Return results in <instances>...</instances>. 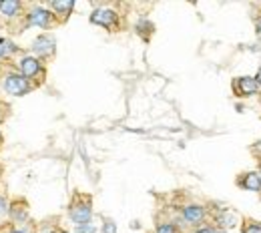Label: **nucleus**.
Listing matches in <instances>:
<instances>
[{
    "mask_svg": "<svg viewBox=\"0 0 261 233\" xmlns=\"http://www.w3.org/2000/svg\"><path fill=\"white\" fill-rule=\"evenodd\" d=\"M12 68L18 74H22L24 79H29L34 85V89H38L46 83V63H42L40 59H36L33 55L18 57V61L12 63Z\"/></svg>",
    "mask_w": 261,
    "mask_h": 233,
    "instance_id": "1",
    "label": "nucleus"
},
{
    "mask_svg": "<svg viewBox=\"0 0 261 233\" xmlns=\"http://www.w3.org/2000/svg\"><path fill=\"white\" fill-rule=\"evenodd\" d=\"M68 217L76 225L91 223V219H93V195L83 193V191H74L70 197V203H68Z\"/></svg>",
    "mask_w": 261,
    "mask_h": 233,
    "instance_id": "2",
    "label": "nucleus"
},
{
    "mask_svg": "<svg viewBox=\"0 0 261 233\" xmlns=\"http://www.w3.org/2000/svg\"><path fill=\"white\" fill-rule=\"evenodd\" d=\"M91 22L109 33H121L125 29V16L119 14L113 6H97L91 12Z\"/></svg>",
    "mask_w": 261,
    "mask_h": 233,
    "instance_id": "3",
    "label": "nucleus"
},
{
    "mask_svg": "<svg viewBox=\"0 0 261 233\" xmlns=\"http://www.w3.org/2000/svg\"><path fill=\"white\" fill-rule=\"evenodd\" d=\"M24 22H27V29L29 27H38L42 31H53V29L59 27L55 14L46 8V4H27Z\"/></svg>",
    "mask_w": 261,
    "mask_h": 233,
    "instance_id": "4",
    "label": "nucleus"
},
{
    "mask_svg": "<svg viewBox=\"0 0 261 233\" xmlns=\"http://www.w3.org/2000/svg\"><path fill=\"white\" fill-rule=\"evenodd\" d=\"M0 81H2V83H0V85H2V91H4L6 95H10V97H24V95L36 91L33 83H31L29 79H24L22 74H18L14 68H8V70L2 74Z\"/></svg>",
    "mask_w": 261,
    "mask_h": 233,
    "instance_id": "5",
    "label": "nucleus"
},
{
    "mask_svg": "<svg viewBox=\"0 0 261 233\" xmlns=\"http://www.w3.org/2000/svg\"><path fill=\"white\" fill-rule=\"evenodd\" d=\"M31 53H33V57L40 59L42 63L53 61L55 55H57V38H55V34L50 33L38 34L33 40V44H31Z\"/></svg>",
    "mask_w": 261,
    "mask_h": 233,
    "instance_id": "6",
    "label": "nucleus"
},
{
    "mask_svg": "<svg viewBox=\"0 0 261 233\" xmlns=\"http://www.w3.org/2000/svg\"><path fill=\"white\" fill-rule=\"evenodd\" d=\"M211 219L213 223L219 227L217 231H227V229H235V227H241V215L231 209V207H223V209H217L211 213Z\"/></svg>",
    "mask_w": 261,
    "mask_h": 233,
    "instance_id": "7",
    "label": "nucleus"
},
{
    "mask_svg": "<svg viewBox=\"0 0 261 233\" xmlns=\"http://www.w3.org/2000/svg\"><path fill=\"white\" fill-rule=\"evenodd\" d=\"M31 205L24 197H10V203H8V219L14 227H20L24 223H29V211Z\"/></svg>",
    "mask_w": 261,
    "mask_h": 233,
    "instance_id": "8",
    "label": "nucleus"
},
{
    "mask_svg": "<svg viewBox=\"0 0 261 233\" xmlns=\"http://www.w3.org/2000/svg\"><path fill=\"white\" fill-rule=\"evenodd\" d=\"M183 221L189 225V227H199V225H203L205 221H207V217H209V209L205 207V205H199V203H189V205H185L183 207Z\"/></svg>",
    "mask_w": 261,
    "mask_h": 233,
    "instance_id": "9",
    "label": "nucleus"
},
{
    "mask_svg": "<svg viewBox=\"0 0 261 233\" xmlns=\"http://www.w3.org/2000/svg\"><path fill=\"white\" fill-rule=\"evenodd\" d=\"M231 89H233L235 97H241V99L253 97V95H257L261 91L257 81H255V76H237V79H233Z\"/></svg>",
    "mask_w": 261,
    "mask_h": 233,
    "instance_id": "10",
    "label": "nucleus"
},
{
    "mask_svg": "<svg viewBox=\"0 0 261 233\" xmlns=\"http://www.w3.org/2000/svg\"><path fill=\"white\" fill-rule=\"evenodd\" d=\"M46 8L55 14V18H57V22L61 27V24H65L66 20L70 18V14L74 10V2L72 0H53V2L46 4Z\"/></svg>",
    "mask_w": 261,
    "mask_h": 233,
    "instance_id": "11",
    "label": "nucleus"
},
{
    "mask_svg": "<svg viewBox=\"0 0 261 233\" xmlns=\"http://www.w3.org/2000/svg\"><path fill=\"white\" fill-rule=\"evenodd\" d=\"M235 183H237L239 189L261 193V177L257 171H243V173H239L237 179H235Z\"/></svg>",
    "mask_w": 261,
    "mask_h": 233,
    "instance_id": "12",
    "label": "nucleus"
},
{
    "mask_svg": "<svg viewBox=\"0 0 261 233\" xmlns=\"http://www.w3.org/2000/svg\"><path fill=\"white\" fill-rule=\"evenodd\" d=\"M22 53V48L12 40V38H8V36H0V61L2 63H8V65H12L14 61V57H18Z\"/></svg>",
    "mask_w": 261,
    "mask_h": 233,
    "instance_id": "13",
    "label": "nucleus"
},
{
    "mask_svg": "<svg viewBox=\"0 0 261 233\" xmlns=\"http://www.w3.org/2000/svg\"><path fill=\"white\" fill-rule=\"evenodd\" d=\"M135 31H137V34H139L145 42H149V40L153 38V34H155V24H153L149 18H141V20L137 22Z\"/></svg>",
    "mask_w": 261,
    "mask_h": 233,
    "instance_id": "14",
    "label": "nucleus"
},
{
    "mask_svg": "<svg viewBox=\"0 0 261 233\" xmlns=\"http://www.w3.org/2000/svg\"><path fill=\"white\" fill-rule=\"evenodd\" d=\"M241 233H261V223L253 221L251 217H243L241 219Z\"/></svg>",
    "mask_w": 261,
    "mask_h": 233,
    "instance_id": "15",
    "label": "nucleus"
},
{
    "mask_svg": "<svg viewBox=\"0 0 261 233\" xmlns=\"http://www.w3.org/2000/svg\"><path fill=\"white\" fill-rule=\"evenodd\" d=\"M153 233H179V229L175 227V223H171V221H163V223H159L157 225V229Z\"/></svg>",
    "mask_w": 261,
    "mask_h": 233,
    "instance_id": "16",
    "label": "nucleus"
},
{
    "mask_svg": "<svg viewBox=\"0 0 261 233\" xmlns=\"http://www.w3.org/2000/svg\"><path fill=\"white\" fill-rule=\"evenodd\" d=\"M8 203H10V197L0 191V217L8 215Z\"/></svg>",
    "mask_w": 261,
    "mask_h": 233,
    "instance_id": "17",
    "label": "nucleus"
},
{
    "mask_svg": "<svg viewBox=\"0 0 261 233\" xmlns=\"http://www.w3.org/2000/svg\"><path fill=\"white\" fill-rule=\"evenodd\" d=\"M72 233H97V227L93 223H83V225H76Z\"/></svg>",
    "mask_w": 261,
    "mask_h": 233,
    "instance_id": "18",
    "label": "nucleus"
},
{
    "mask_svg": "<svg viewBox=\"0 0 261 233\" xmlns=\"http://www.w3.org/2000/svg\"><path fill=\"white\" fill-rule=\"evenodd\" d=\"M102 233H117V225H115V221H113V219H105Z\"/></svg>",
    "mask_w": 261,
    "mask_h": 233,
    "instance_id": "19",
    "label": "nucleus"
},
{
    "mask_svg": "<svg viewBox=\"0 0 261 233\" xmlns=\"http://www.w3.org/2000/svg\"><path fill=\"white\" fill-rule=\"evenodd\" d=\"M193 233H217V229H215L213 225H209V223H203V225H199Z\"/></svg>",
    "mask_w": 261,
    "mask_h": 233,
    "instance_id": "20",
    "label": "nucleus"
},
{
    "mask_svg": "<svg viewBox=\"0 0 261 233\" xmlns=\"http://www.w3.org/2000/svg\"><path fill=\"white\" fill-rule=\"evenodd\" d=\"M6 117H8V105L0 100V123L6 121Z\"/></svg>",
    "mask_w": 261,
    "mask_h": 233,
    "instance_id": "21",
    "label": "nucleus"
},
{
    "mask_svg": "<svg viewBox=\"0 0 261 233\" xmlns=\"http://www.w3.org/2000/svg\"><path fill=\"white\" fill-rule=\"evenodd\" d=\"M10 67H12V65H6V63H2V61H0V79H2V74H4Z\"/></svg>",
    "mask_w": 261,
    "mask_h": 233,
    "instance_id": "22",
    "label": "nucleus"
},
{
    "mask_svg": "<svg viewBox=\"0 0 261 233\" xmlns=\"http://www.w3.org/2000/svg\"><path fill=\"white\" fill-rule=\"evenodd\" d=\"M4 233H27V231H22V229H16L14 225H10V227H8V229H6Z\"/></svg>",
    "mask_w": 261,
    "mask_h": 233,
    "instance_id": "23",
    "label": "nucleus"
},
{
    "mask_svg": "<svg viewBox=\"0 0 261 233\" xmlns=\"http://www.w3.org/2000/svg\"><path fill=\"white\" fill-rule=\"evenodd\" d=\"M255 31H257V36L261 38V16L255 20Z\"/></svg>",
    "mask_w": 261,
    "mask_h": 233,
    "instance_id": "24",
    "label": "nucleus"
},
{
    "mask_svg": "<svg viewBox=\"0 0 261 233\" xmlns=\"http://www.w3.org/2000/svg\"><path fill=\"white\" fill-rule=\"evenodd\" d=\"M50 233H70V231H66V229H63V227H55Z\"/></svg>",
    "mask_w": 261,
    "mask_h": 233,
    "instance_id": "25",
    "label": "nucleus"
},
{
    "mask_svg": "<svg viewBox=\"0 0 261 233\" xmlns=\"http://www.w3.org/2000/svg\"><path fill=\"white\" fill-rule=\"evenodd\" d=\"M255 81H257V85H259V89H261V67H259V70H257V74H255Z\"/></svg>",
    "mask_w": 261,
    "mask_h": 233,
    "instance_id": "26",
    "label": "nucleus"
},
{
    "mask_svg": "<svg viewBox=\"0 0 261 233\" xmlns=\"http://www.w3.org/2000/svg\"><path fill=\"white\" fill-rule=\"evenodd\" d=\"M2 145H4V135H2V131H0V149H2Z\"/></svg>",
    "mask_w": 261,
    "mask_h": 233,
    "instance_id": "27",
    "label": "nucleus"
},
{
    "mask_svg": "<svg viewBox=\"0 0 261 233\" xmlns=\"http://www.w3.org/2000/svg\"><path fill=\"white\" fill-rule=\"evenodd\" d=\"M257 173H259V177H261V161H259V171H257Z\"/></svg>",
    "mask_w": 261,
    "mask_h": 233,
    "instance_id": "28",
    "label": "nucleus"
},
{
    "mask_svg": "<svg viewBox=\"0 0 261 233\" xmlns=\"http://www.w3.org/2000/svg\"><path fill=\"white\" fill-rule=\"evenodd\" d=\"M217 233H227V231H217Z\"/></svg>",
    "mask_w": 261,
    "mask_h": 233,
    "instance_id": "29",
    "label": "nucleus"
},
{
    "mask_svg": "<svg viewBox=\"0 0 261 233\" xmlns=\"http://www.w3.org/2000/svg\"><path fill=\"white\" fill-rule=\"evenodd\" d=\"M259 100H261V97H259Z\"/></svg>",
    "mask_w": 261,
    "mask_h": 233,
    "instance_id": "30",
    "label": "nucleus"
},
{
    "mask_svg": "<svg viewBox=\"0 0 261 233\" xmlns=\"http://www.w3.org/2000/svg\"><path fill=\"white\" fill-rule=\"evenodd\" d=\"M48 233H50V231H48Z\"/></svg>",
    "mask_w": 261,
    "mask_h": 233,
    "instance_id": "31",
    "label": "nucleus"
}]
</instances>
